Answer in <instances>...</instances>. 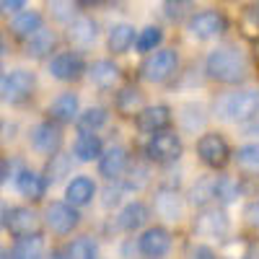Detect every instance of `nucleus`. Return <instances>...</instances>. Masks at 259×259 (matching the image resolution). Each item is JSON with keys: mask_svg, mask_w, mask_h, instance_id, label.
<instances>
[{"mask_svg": "<svg viewBox=\"0 0 259 259\" xmlns=\"http://www.w3.org/2000/svg\"><path fill=\"white\" fill-rule=\"evenodd\" d=\"M104 153V145H101V138L96 133H80L73 143V156L75 161L80 163H91V161H99Z\"/></svg>", "mask_w": 259, "mask_h": 259, "instance_id": "nucleus-19", "label": "nucleus"}, {"mask_svg": "<svg viewBox=\"0 0 259 259\" xmlns=\"http://www.w3.org/2000/svg\"><path fill=\"white\" fill-rule=\"evenodd\" d=\"M47 166H45V179L47 184H57L62 182L65 177H70V168H73V156L62 153V150H57V153L47 156Z\"/></svg>", "mask_w": 259, "mask_h": 259, "instance_id": "nucleus-27", "label": "nucleus"}, {"mask_svg": "<svg viewBox=\"0 0 259 259\" xmlns=\"http://www.w3.org/2000/svg\"><path fill=\"white\" fill-rule=\"evenodd\" d=\"M75 6H78V0H47L50 16L60 21V24H70L75 18Z\"/></svg>", "mask_w": 259, "mask_h": 259, "instance_id": "nucleus-35", "label": "nucleus"}, {"mask_svg": "<svg viewBox=\"0 0 259 259\" xmlns=\"http://www.w3.org/2000/svg\"><path fill=\"white\" fill-rule=\"evenodd\" d=\"M215 112L218 117L236 122V124H244L259 117V91H233L226 94L215 101Z\"/></svg>", "mask_w": 259, "mask_h": 259, "instance_id": "nucleus-2", "label": "nucleus"}, {"mask_svg": "<svg viewBox=\"0 0 259 259\" xmlns=\"http://www.w3.org/2000/svg\"><path fill=\"white\" fill-rule=\"evenodd\" d=\"M45 223L55 236H70L80 223V212L68 200L65 202H50L45 207Z\"/></svg>", "mask_w": 259, "mask_h": 259, "instance_id": "nucleus-6", "label": "nucleus"}, {"mask_svg": "<svg viewBox=\"0 0 259 259\" xmlns=\"http://www.w3.org/2000/svg\"><path fill=\"white\" fill-rule=\"evenodd\" d=\"M205 73L226 85H236V83H244L249 75V65L246 57L241 55V50H236L233 45H221L215 47L207 60H205Z\"/></svg>", "mask_w": 259, "mask_h": 259, "instance_id": "nucleus-1", "label": "nucleus"}, {"mask_svg": "<svg viewBox=\"0 0 259 259\" xmlns=\"http://www.w3.org/2000/svg\"><path fill=\"white\" fill-rule=\"evenodd\" d=\"M168 249H171V233L161 226L145 228L143 236L138 239V251L148 259H161L168 254Z\"/></svg>", "mask_w": 259, "mask_h": 259, "instance_id": "nucleus-13", "label": "nucleus"}, {"mask_svg": "<svg viewBox=\"0 0 259 259\" xmlns=\"http://www.w3.org/2000/svg\"><path fill=\"white\" fill-rule=\"evenodd\" d=\"M189 200L192 205H197V207H205L215 200V177H207V179H200L197 184L192 187L189 192Z\"/></svg>", "mask_w": 259, "mask_h": 259, "instance_id": "nucleus-34", "label": "nucleus"}, {"mask_svg": "<svg viewBox=\"0 0 259 259\" xmlns=\"http://www.w3.org/2000/svg\"><path fill=\"white\" fill-rule=\"evenodd\" d=\"M109 122V112L104 109V106H89V109H83L75 119V127L80 133H99V130Z\"/></svg>", "mask_w": 259, "mask_h": 259, "instance_id": "nucleus-28", "label": "nucleus"}, {"mask_svg": "<svg viewBox=\"0 0 259 259\" xmlns=\"http://www.w3.org/2000/svg\"><path fill=\"white\" fill-rule=\"evenodd\" d=\"M26 8V0H0V16H16Z\"/></svg>", "mask_w": 259, "mask_h": 259, "instance_id": "nucleus-38", "label": "nucleus"}, {"mask_svg": "<svg viewBox=\"0 0 259 259\" xmlns=\"http://www.w3.org/2000/svg\"><path fill=\"white\" fill-rule=\"evenodd\" d=\"M197 156L207 168H223L231 161V145L226 143V138L221 133H205L197 140Z\"/></svg>", "mask_w": 259, "mask_h": 259, "instance_id": "nucleus-8", "label": "nucleus"}, {"mask_svg": "<svg viewBox=\"0 0 259 259\" xmlns=\"http://www.w3.org/2000/svg\"><path fill=\"white\" fill-rule=\"evenodd\" d=\"M135 26H130V24H114L109 29V39H106V45H109V52L114 55H124L130 47L135 45Z\"/></svg>", "mask_w": 259, "mask_h": 259, "instance_id": "nucleus-26", "label": "nucleus"}, {"mask_svg": "<svg viewBox=\"0 0 259 259\" xmlns=\"http://www.w3.org/2000/svg\"><path fill=\"white\" fill-rule=\"evenodd\" d=\"M150 218V212L143 202H130L122 212H119V228L122 231H138L148 223Z\"/></svg>", "mask_w": 259, "mask_h": 259, "instance_id": "nucleus-29", "label": "nucleus"}, {"mask_svg": "<svg viewBox=\"0 0 259 259\" xmlns=\"http://www.w3.org/2000/svg\"><path fill=\"white\" fill-rule=\"evenodd\" d=\"M179 68V55L177 50H156L150 52L143 62V78L150 83H166Z\"/></svg>", "mask_w": 259, "mask_h": 259, "instance_id": "nucleus-5", "label": "nucleus"}, {"mask_svg": "<svg viewBox=\"0 0 259 259\" xmlns=\"http://www.w3.org/2000/svg\"><path fill=\"white\" fill-rule=\"evenodd\" d=\"M29 145L39 156H52L62 148V127L55 119H45L29 130Z\"/></svg>", "mask_w": 259, "mask_h": 259, "instance_id": "nucleus-7", "label": "nucleus"}, {"mask_svg": "<svg viewBox=\"0 0 259 259\" xmlns=\"http://www.w3.org/2000/svg\"><path fill=\"white\" fill-rule=\"evenodd\" d=\"M3 55H6V41L0 39V57H3Z\"/></svg>", "mask_w": 259, "mask_h": 259, "instance_id": "nucleus-48", "label": "nucleus"}, {"mask_svg": "<svg viewBox=\"0 0 259 259\" xmlns=\"http://www.w3.org/2000/svg\"><path fill=\"white\" fill-rule=\"evenodd\" d=\"M182 138L177 133H168V130H161V133H153V138L145 145V156L153 163H174L182 158Z\"/></svg>", "mask_w": 259, "mask_h": 259, "instance_id": "nucleus-4", "label": "nucleus"}, {"mask_svg": "<svg viewBox=\"0 0 259 259\" xmlns=\"http://www.w3.org/2000/svg\"><path fill=\"white\" fill-rule=\"evenodd\" d=\"M16 192L21 194L24 200H31V202H39L47 192V179L45 174H36L31 168H21L16 174Z\"/></svg>", "mask_w": 259, "mask_h": 259, "instance_id": "nucleus-16", "label": "nucleus"}, {"mask_svg": "<svg viewBox=\"0 0 259 259\" xmlns=\"http://www.w3.org/2000/svg\"><path fill=\"white\" fill-rule=\"evenodd\" d=\"M45 256H47V241L41 239V233L16 239L11 249V259H45Z\"/></svg>", "mask_w": 259, "mask_h": 259, "instance_id": "nucleus-23", "label": "nucleus"}, {"mask_svg": "<svg viewBox=\"0 0 259 259\" xmlns=\"http://www.w3.org/2000/svg\"><path fill=\"white\" fill-rule=\"evenodd\" d=\"M6 231L13 236V239H26V236H34L41 231V215L29 207V205H18L8 210V226Z\"/></svg>", "mask_w": 259, "mask_h": 259, "instance_id": "nucleus-9", "label": "nucleus"}, {"mask_svg": "<svg viewBox=\"0 0 259 259\" xmlns=\"http://www.w3.org/2000/svg\"><path fill=\"white\" fill-rule=\"evenodd\" d=\"M96 197V184L91 177H73L68 182V187H65V200H68L70 205L75 207H85V205H91Z\"/></svg>", "mask_w": 259, "mask_h": 259, "instance_id": "nucleus-18", "label": "nucleus"}, {"mask_svg": "<svg viewBox=\"0 0 259 259\" xmlns=\"http://www.w3.org/2000/svg\"><path fill=\"white\" fill-rule=\"evenodd\" d=\"M117 112L119 114H140L143 112V91L135 85H124L117 94Z\"/></svg>", "mask_w": 259, "mask_h": 259, "instance_id": "nucleus-31", "label": "nucleus"}, {"mask_svg": "<svg viewBox=\"0 0 259 259\" xmlns=\"http://www.w3.org/2000/svg\"><path fill=\"white\" fill-rule=\"evenodd\" d=\"M47 114H50V119H55V122H60V124H70V122H75L78 114H80L78 94H73V91H62V94H57V96L50 101V106H47Z\"/></svg>", "mask_w": 259, "mask_h": 259, "instance_id": "nucleus-14", "label": "nucleus"}, {"mask_svg": "<svg viewBox=\"0 0 259 259\" xmlns=\"http://www.w3.org/2000/svg\"><path fill=\"white\" fill-rule=\"evenodd\" d=\"M239 194H241V184L233 177H215V200H218V205L223 207L231 205Z\"/></svg>", "mask_w": 259, "mask_h": 259, "instance_id": "nucleus-33", "label": "nucleus"}, {"mask_svg": "<svg viewBox=\"0 0 259 259\" xmlns=\"http://www.w3.org/2000/svg\"><path fill=\"white\" fill-rule=\"evenodd\" d=\"M41 29V13L39 11H18L13 18H11V34L21 41H26L31 34H36Z\"/></svg>", "mask_w": 259, "mask_h": 259, "instance_id": "nucleus-22", "label": "nucleus"}, {"mask_svg": "<svg viewBox=\"0 0 259 259\" xmlns=\"http://www.w3.org/2000/svg\"><path fill=\"white\" fill-rule=\"evenodd\" d=\"M156 215L163 221H179L182 218V200L177 189H161L156 194Z\"/></svg>", "mask_w": 259, "mask_h": 259, "instance_id": "nucleus-25", "label": "nucleus"}, {"mask_svg": "<svg viewBox=\"0 0 259 259\" xmlns=\"http://www.w3.org/2000/svg\"><path fill=\"white\" fill-rule=\"evenodd\" d=\"M228 226L231 223H228L223 205H205V207H200V212L192 221V228L200 236H226Z\"/></svg>", "mask_w": 259, "mask_h": 259, "instance_id": "nucleus-11", "label": "nucleus"}, {"mask_svg": "<svg viewBox=\"0 0 259 259\" xmlns=\"http://www.w3.org/2000/svg\"><path fill=\"white\" fill-rule=\"evenodd\" d=\"M171 124V109L166 104H156V106H143V112L138 114V127L143 133H161Z\"/></svg>", "mask_w": 259, "mask_h": 259, "instance_id": "nucleus-17", "label": "nucleus"}, {"mask_svg": "<svg viewBox=\"0 0 259 259\" xmlns=\"http://www.w3.org/2000/svg\"><path fill=\"white\" fill-rule=\"evenodd\" d=\"M233 161H236V166H239L241 171L259 177V143L241 145V148L233 153Z\"/></svg>", "mask_w": 259, "mask_h": 259, "instance_id": "nucleus-32", "label": "nucleus"}, {"mask_svg": "<svg viewBox=\"0 0 259 259\" xmlns=\"http://www.w3.org/2000/svg\"><path fill=\"white\" fill-rule=\"evenodd\" d=\"M96 256H99V246L91 236H78L62 249V259H96Z\"/></svg>", "mask_w": 259, "mask_h": 259, "instance_id": "nucleus-30", "label": "nucleus"}, {"mask_svg": "<svg viewBox=\"0 0 259 259\" xmlns=\"http://www.w3.org/2000/svg\"><path fill=\"white\" fill-rule=\"evenodd\" d=\"M34 91H36V75L26 68L11 70L0 83V99H3V104H11V106L26 104L34 96Z\"/></svg>", "mask_w": 259, "mask_h": 259, "instance_id": "nucleus-3", "label": "nucleus"}, {"mask_svg": "<svg viewBox=\"0 0 259 259\" xmlns=\"http://www.w3.org/2000/svg\"><path fill=\"white\" fill-rule=\"evenodd\" d=\"M47 70H50V75H52L55 80H60V83H73V80H78V78L83 75L85 65H83V57H80L78 52L68 50V52L52 55L50 62H47Z\"/></svg>", "mask_w": 259, "mask_h": 259, "instance_id": "nucleus-10", "label": "nucleus"}, {"mask_svg": "<svg viewBox=\"0 0 259 259\" xmlns=\"http://www.w3.org/2000/svg\"><path fill=\"white\" fill-rule=\"evenodd\" d=\"M6 177H8V163H6L3 158H0V184L6 182Z\"/></svg>", "mask_w": 259, "mask_h": 259, "instance_id": "nucleus-44", "label": "nucleus"}, {"mask_svg": "<svg viewBox=\"0 0 259 259\" xmlns=\"http://www.w3.org/2000/svg\"><path fill=\"white\" fill-rule=\"evenodd\" d=\"M163 11H166V18L174 21V24H179V21H184L192 11V0H166L163 3Z\"/></svg>", "mask_w": 259, "mask_h": 259, "instance_id": "nucleus-37", "label": "nucleus"}, {"mask_svg": "<svg viewBox=\"0 0 259 259\" xmlns=\"http://www.w3.org/2000/svg\"><path fill=\"white\" fill-rule=\"evenodd\" d=\"M45 259H62V254H57V251H55V254H47Z\"/></svg>", "mask_w": 259, "mask_h": 259, "instance_id": "nucleus-47", "label": "nucleus"}, {"mask_svg": "<svg viewBox=\"0 0 259 259\" xmlns=\"http://www.w3.org/2000/svg\"><path fill=\"white\" fill-rule=\"evenodd\" d=\"M55 45H57V36H55V31H50V29L41 26L36 34H31V36L26 39V57L45 60V57H50V55H52Z\"/></svg>", "mask_w": 259, "mask_h": 259, "instance_id": "nucleus-24", "label": "nucleus"}, {"mask_svg": "<svg viewBox=\"0 0 259 259\" xmlns=\"http://www.w3.org/2000/svg\"><path fill=\"white\" fill-rule=\"evenodd\" d=\"M8 210H11V207L0 200V231H6V226H8Z\"/></svg>", "mask_w": 259, "mask_h": 259, "instance_id": "nucleus-41", "label": "nucleus"}, {"mask_svg": "<svg viewBox=\"0 0 259 259\" xmlns=\"http://www.w3.org/2000/svg\"><path fill=\"white\" fill-rule=\"evenodd\" d=\"M68 36H70L73 45H78V47H91L96 41V36H99V24L94 18H89V16H78V18L70 21Z\"/></svg>", "mask_w": 259, "mask_h": 259, "instance_id": "nucleus-20", "label": "nucleus"}, {"mask_svg": "<svg viewBox=\"0 0 259 259\" xmlns=\"http://www.w3.org/2000/svg\"><path fill=\"white\" fill-rule=\"evenodd\" d=\"M106 0H78V6H83V8H96V6H104Z\"/></svg>", "mask_w": 259, "mask_h": 259, "instance_id": "nucleus-43", "label": "nucleus"}, {"mask_svg": "<svg viewBox=\"0 0 259 259\" xmlns=\"http://www.w3.org/2000/svg\"><path fill=\"white\" fill-rule=\"evenodd\" d=\"M0 83H3V70H0Z\"/></svg>", "mask_w": 259, "mask_h": 259, "instance_id": "nucleus-49", "label": "nucleus"}, {"mask_svg": "<svg viewBox=\"0 0 259 259\" xmlns=\"http://www.w3.org/2000/svg\"><path fill=\"white\" fill-rule=\"evenodd\" d=\"M119 68L112 62V60H96L91 68H89V78H91V83L96 85V89H101V91H109V89H114L117 85V80H119Z\"/></svg>", "mask_w": 259, "mask_h": 259, "instance_id": "nucleus-21", "label": "nucleus"}, {"mask_svg": "<svg viewBox=\"0 0 259 259\" xmlns=\"http://www.w3.org/2000/svg\"><path fill=\"white\" fill-rule=\"evenodd\" d=\"M226 26H228L226 16L218 11H200V13L189 16V21H187V29L194 39H212V36L223 34Z\"/></svg>", "mask_w": 259, "mask_h": 259, "instance_id": "nucleus-12", "label": "nucleus"}, {"mask_svg": "<svg viewBox=\"0 0 259 259\" xmlns=\"http://www.w3.org/2000/svg\"><path fill=\"white\" fill-rule=\"evenodd\" d=\"M249 13H251L254 21H259V0H254V3L249 6Z\"/></svg>", "mask_w": 259, "mask_h": 259, "instance_id": "nucleus-45", "label": "nucleus"}, {"mask_svg": "<svg viewBox=\"0 0 259 259\" xmlns=\"http://www.w3.org/2000/svg\"><path fill=\"white\" fill-rule=\"evenodd\" d=\"M187 259H215V251L210 246H205V244H197V246L189 249Z\"/></svg>", "mask_w": 259, "mask_h": 259, "instance_id": "nucleus-39", "label": "nucleus"}, {"mask_svg": "<svg viewBox=\"0 0 259 259\" xmlns=\"http://www.w3.org/2000/svg\"><path fill=\"white\" fill-rule=\"evenodd\" d=\"M127 163H130L127 150L122 145H112V148H106L101 153V158H99V174L106 182H114L127 171Z\"/></svg>", "mask_w": 259, "mask_h": 259, "instance_id": "nucleus-15", "label": "nucleus"}, {"mask_svg": "<svg viewBox=\"0 0 259 259\" xmlns=\"http://www.w3.org/2000/svg\"><path fill=\"white\" fill-rule=\"evenodd\" d=\"M161 41H163V31L158 26H145L135 39V47H138V52H153Z\"/></svg>", "mask_w": 259, "mask_h": 259, "instance_id": "nucleus-36", "label": "nucleus"}, {"mask_svg": "<svg viewBox=\"0 0 259 259\" xmlns=\"http://www.w3.org/2000/svg\"><path fill=\"white\" fill-rule=\"evenodd\" d=\"M246 218H249L251 223H259V202H256V205H251V207L246 210Z\"/></svg>", "mask_w": 259, "mask_h": 259, "instance_id": "nucleus-42", "label": "nucleus"}, {"mask_svg": "<svg viewBox=\"0 0 259 259\" xmlns=\"http://www.w3.org/2000/svg\"><path fill=\"white\" fill-rule=\"evenodd\" d=\"M119 194H122L119 189H112V187L106 189V200H104V207H112V205H117V202H119Z\"/></svg>", "mask_w": 259, "mask_h": 259, "instance_id": "nucleus-40", "label": "nucleus"}, {"mask_svg": "<svg viewBox=\"0 0 259 259\" xmlns=\"http://www.w3.org/2000/svg\"><path fill=\"white\" fill-rule=\"evenodd\" d=\"M254 57H256V62H259V39L254 41Z\"/></svg>", "mask_w": 259, "mask_h": 259, "instance_id": "nucleus-46", "label": "nucleus"}]
</instances>
